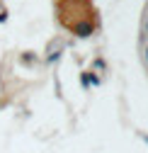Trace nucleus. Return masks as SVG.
Wrapping results in <instances>:
<instances>
[{
  "instance_id": "obj_1",
  "label": "nucleus",
  "mask_w": 148,
  "mask_h": 153,
  "mask_svg": "<svg viewBox=\"0 0 148 153\" xmlns=\"http://www.w3.org/2000/svg\"><path fill=\"white\" fill-rule=\"evenodd\" d=\"M146 56H148V51H146Z\"/></svg>"
}]
</instances>
